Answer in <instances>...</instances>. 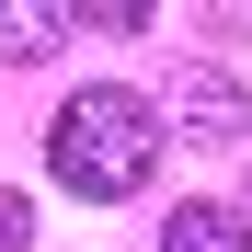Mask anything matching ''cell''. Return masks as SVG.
Instances as JSON below:
<instances>
[{
    "label": "cell",
    "instance_id": "cell-1",
    "mask_svg": "<svg viewBox=\"0 0 252 252\" xmlns=\"http://www.w3.org/2000/svg\"><path fill=\"white\" fill-rule=\"evenodd\" d=\"M149 160H160V115L126 92V80L69 92V103H58V126H46V172H58L69 195H92V206L138 195V184H149Z\"/></svg>",
    "mask_w": 252,
    "mask_h": 252
},
{
    "label": "cell",
    "instance_id": "cell-2",
    "mask_svg": "<svg viewBox=\"0 0 252 252\" xmlns=\"http://www.w3.org/2000/svg\"><path fill=\"white\" fill-rule=\"evenodd\" d=\"M172 103H184V138H206V149L252 126V103H241V80H218V69H184V80H172Z\"/></svg>",
    "mask_w": 252,
    "mask_h": 252
},
{
    "label": "cell",
    "instance_id": "cell-3",
    "mask_svg": "<svg viewBox=\"0 0 252 252\" xmlns=\"http://www.w3.org/2000/svg\"><path fill=\"white\" fill-rule=\"evenodd\" d=\"M160 252H252V218H241V206H218V195H195V206H172Z\"/></svg>",
    "mask_w": 252,
    "mask_h": 252
},
{
    "label": "cell",
    "instance_id": "cell-4",
    "mask_svg": "<svg viewBox=\"0 0 252 252\" xmlns=\"http://www.w3.org/2000/svg\"><path fill=\"white\" fill-rule=\"evenodd\" d=\"M69 46V12H34V0H0V69H46Z\"/></svg>",
    "mask_w": 252,
    "mask_h": 252
},
{
    "label": "cell",
    "instance_id": "cell-5",
    "mask_svg": "<svg viewBox=\"0 0 252 252\" xmlns=\"http://www.w3.org/2000/svg\"><path fill=\"white\" fill-rule=\"evenodd\" d=\"M23 241H34V206H23V195H0V252H23Z\"/></svg>",
    "mask_w": 252,
    "mask_h": 252
}]
</instances>
